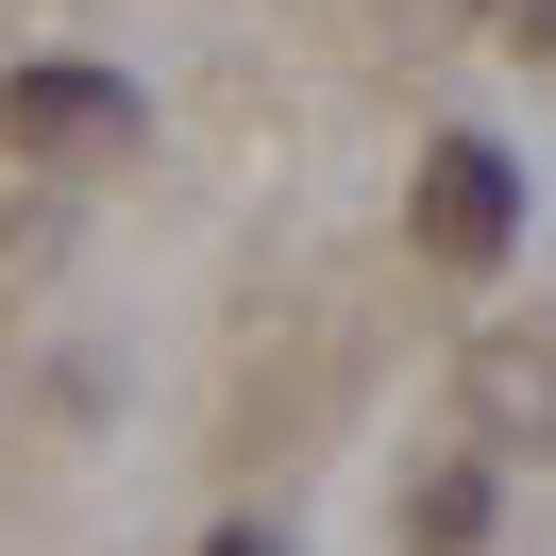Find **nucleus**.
I'll return each instance as SVG.
<instances>
[{"label":"nucleus","instance_id":"obj_1","mask_svg":"<svg viewBox=\"0 0 556 556\" xmlns=\"http://www.w3.org/2000/svg\"><path fill=\"white\" fill-rule=\"evenodd\" d=\"M0 136L35 152V169L136 152V85H118V68H17V85H0Z\"/></svg>","mask_w":556,"mask_h":556},{"label":"nucleus","instance_id":"obj_2","mask_svg":"<svg viewBox=\"0 0 556 556\" xmlns=\"http://www.w3.org/2000/svg\"><path fill=\"white\" fill-rule=\"evenodd\" d=\"M506 237H522L506 152H489V136H439V152H421V253H439V270H506Z\"/></svg>","mask_w":556,"mask_h":556},{"label":"nucleus","instance_id":"obj_3","mask_svg":"<svg viewBox=\"0 0 556 556\" xmlns=\"http://www.w3.org/2000/svg\"><path fill=\"white\" fill-rule=\"evenodd\" d=\"M472 421H489V439H556V354L489 338V354H472Z\"/></svg>","mask_w":556,"mask_h":556},{"label":"nucleus","instance_id":"obj_4","mask_svg":"<svg viewBox=\"0 0 556 556\" xmlns=\"http://www.w3.org/2000/svg\"><path fill=\"white\" fill-rule=\"evenodd\" d=\"M203 556H270V540H253V522H219V540H203Z\"/></svg>","mask_w":556,"mask_h":556},{"label":"nucleus","instance_id":"obj_5","mask_svg":"<svg viewBox=\"0 0 556 556\" xmlns=\"http://www.w3.org/2000/svg\"><path fill=\"white\" fill-rule=\"evenodd\" d=\"M522 35H540V51H556V0H522Z\"/></svg>","mask_w":556,"mask_h":556}]
</instances>
